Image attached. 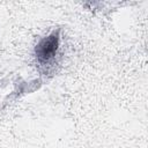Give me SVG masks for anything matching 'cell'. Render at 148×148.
<instances>
[{"label":"cell","instance_id":"6da1fadb","mask_svg":"<svg viewBox=\"0 0 148 148\" xmlns=\"http://www.w3.org/2000/svg\"><path fill=\"white\" fill-rule=\"evenodd\" d=\"M58 43H59L58 32H53L49 37H45L44 39H42L36 47V54L38 59L40 61L50 60L54 56L58 49Z\"/></svg>","mask_w":148,"mask_h":148}]
</instances>
